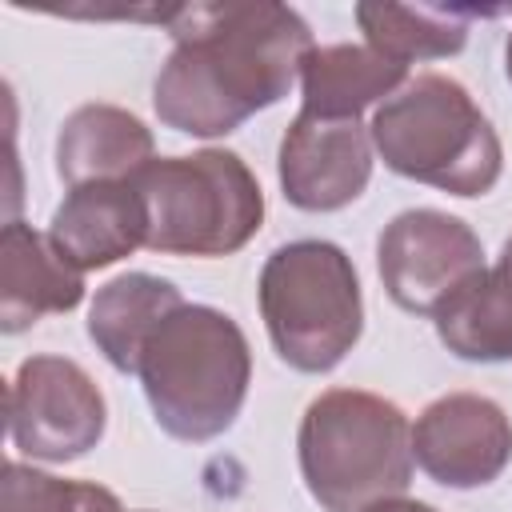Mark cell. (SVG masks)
<instances>
[{"label": "cell", "mask_w": 512, "mask_h": 512, "mask_svg": "<svg viewBox=\"0 0 512 512\" xmlns=\"http://www.w3.org/2000/svg\"><path fill=\"white\" fill-rule=\"evenodd\" d=\"M296 460L308 496L324 512H364L408 492L412 424L376 392L328 388L304 408Z\"/></svg>", "instance_id": "cell-3"}, {"label": "cell", "mask_w": 512, "mask_h": 512, "mask_svg": "<svg viewBox=\"0 0 512 512\" xmlns=\"http://www.w3.org/2000/svg\"><path fill=\"white\" fill-rule=\"evenodd\" d=\"M48 236L80 272H96L148 244V212L132 180H96L68 188Z\"/></svg>", "instance_id": "cell-11"}, {"label": "cell", "mask_w": 512, "mask_h": 512, "mask_svg": "<svg viewBox=\"0 0 512 512\" xmlns=\"http://www.w3.org/2000/svg\"><path fill=\"white\" fill-rule=\"evenodd\" d=\"M260 316L276 356L304 372H332L364 332L360 276L332 240L280 244L260 268Z\"/></svg>", "instance_id": "cell-5"}, {"label": "cell", "mask_w": 512, "mask_h": 512, "mask_svg": "<svg viewBox=\"0 0 512 512\" xmlns=\"http://www.w3.org/2000/svg\"><path fill=\"white\" fill-rule=\"evenodd\" d=\"M376 268L396 308L412 316L444 312L488 264L480 236L440 208H408L392 216L376 240Z\"/></svg>", "instance_id": "cell-7"}, {"label": "cell", "mask_w": 512, "mask_h": 512, "mask_svg": "<svg viewBox=\"0 0 512 512\" xmlns=\"http://www.w3.org/2000/svg\"><path fill=\"white\" fill-rule=\"evenodd\" d=\"M180 304L184 296L172 280L152 272H124L96 288L88 308V336L116 372L136 376L148 340Z\"/></svg>", "instance_id": "cell-14"}, {"label": "cell", "mask_w": 512, "mask_h": 512, "mask_svg": "<svg viewBox=\"0 0 512 512\" xmlns=\"http://www.w3.org/2000/svg\"><path fill=\"white\" fill-rule=\"evenodd\" d=\"M404 84H408V64H396L368 44L312 48L300 68V92H304L300 112L324 120H360L368 104L396 96Z\"/></svg>", "instance_id": "cell-15"}, {"label": "cell", "mask_w": 512, "mask_h": 512, "mask_svg": "<svg viewBox=\"0 0 512 512\" xmlns=\"http://www.w3.org/2000/svg\"><path fill=\"white\" fill-rule=\"evenodd\" d=\"M368 132L384 168L452 196H484L504 172L492 120L460 80L440 72H424L388 96Z\"/></svg>", "instance_id": "cell-4"}, {"label": "cell", "mask_w": 512, "mask_h": 512, "mask_svg": "<svg viewBox=\"0 0 512 512\" xmlns=\"http://www.w3.org/2000/svg\"><path fill=\"white\" fill-rule=\"evenodd\" d=\"M504 72H508V84H512V36H508V44H504Z\"/></svg>", "instance_id": "cell-20"}, {"label": "cell", "mask_w": 512, "mask_h": 512, "mask_svg": "<svg viewBox=\"0 0 512 512\" xmlns=\"http://www.w3.org/2000/svg\"><path fill=\"white\" fill-rule=\"evenodd\" d=\"M468 16L476 8H432V4H356V24L380 56L396 64L456 56L468 40Z\"/></svg>", "instance_id": "cell-17"}, {"label": "cell", "mask_w": 512, "mask_h": 512, "mask_svg": "<svg viewBox=\"0 0 512 512\" xmlns=\"http://www.w3.org/2000/svg\"><path fill=\"white\" fill-rule=\"evenodd\" d=\"M412 456L444 488H484L512 460V420L480 392H448L416 416Z\"/></svg>", "instance_id": "cell-9"}, {"label": "cell", "mask_w": 512, "mask_h": 512, "mask_svg": "<svg viewBox=\"0 0 512 512\" xmlns=\"http://www.w3.org/2000/svg\"><path fill=\"white\" fill-rule=\"evenodd\" d=\"M156 160V140L140 116L116 104H80L56 136V176L68 188L96 180H132Z\"/></svg>", "instance_id": "cell-13"}, {"label": "cell", "mask_w": 512, "mask_h": 512, "mask_svg": "<svg viewBox=\"0 0 512 512\" xmlns=\"http://www.w3.org/2000/svg\"><path fill=\"white\" fill-rule=\"evenodd\" d=\"M364 512H436V508H432V504H420V500L396 496V500H380V504H372V508H364Z\"/></svg>", "instance_id": "cell-19"}, {"label": "cell", "mask_w": 512, "mask_h": 512, "mask_svg": "<svg viewBox=\"0 0 512 512\" xmlns=\"http://www.w3.org/2000/svg\"><path fill=\"white\" fill-rule=\"evenodd\" d=\"M436 336L452 356L472 364L512 360V236L504 240L500 260L436 312Z\"/></svg>", "instance_id": "cell-16"}, {"label": "cell", "mask_w": 512, "mask_h": 512, "mask_svg": "<svg viewBox=\"0 0 512 512\" xmlns=\"http://www.w3.org/2000/svg\"><path fill=\"white\" fill-rule=\"evenodd\" d=\"M164 24L172 52L152 84V108L164 128L200 140L280 104L316 48L304 16L276 0L176 4Z\"/></svg>", "instance_id": "cell-1"}, {"label": "cell", "mask_w": 512, "mask_h": 512, "mask_svg": "<svg viewBox=\"0 0 512 512\" xmlns=\"http://www.w3.org/2000/svg\"><path fill=\"white\" fill-rule=\"evenodd\" d=\"M136 376L168 436L184 444L216 440L236 424L248 400V336L220 308L180 304L148 340Z\"/></svg>", "instance_id": "cell-2"}, {"label": "cell", "mask_w": 512, "mask_h": 512, "mask_svg": "<svg viewBox=\"0 0 512 512\" xmlns=\"http://www.w3.org/2000/svg\"><path fill=\"white\" fill-rule=\"evenodd\" d=\"M0 512H124V504L100 484L60 480L20 460H8L0 480Z\"/></svg>", "instance_id": "cell-18"}, {"label": "cell", "mask_w": 512, "mask_h": 512, "mask_svg": "<svg viewBox=\"0 0 512 512\" xmlns=\"http://www.w3.org/2000/svg\"><path fill=\"white\" fill-rule=\"evenodd\" d=\"M84 300V272L24 220L0 232V328L8 336L32 328L52 312H72Z\"/></svg>", "instance_id": "cell-12"}, {"label": "cell", "mask_w": 512, "mask_h": 512, "mask_svg": "<svg viewBox=\"0 0 512 512\" xmlns=\"http://www.w3.org/2000/svg\"><path fill=\"white\" fill-rule=\"evenodd\" d=\"M276 172L292 208H348L372 180V132L360 120H324L300 112L280 140Z\"/></svg>", "instance_id": "cell-10"}, {"label": "cell", "mask_w": 512, "mask_h": 512, "mask_svg": "<svg viewBox=\"0 0 512 512\" xmlns=\"http://www.w3.org/2000/svg\"><path fill=\"white\" fill-rule=\"evenodd\" d=\"M108 404L96 380L68 356H28L8 384L12 444L48 464H68L92 452L104 436Z\"/></svg>", "instance_id": "cell-8"}, {"label": "cell", "mask_w": 512, "mask_h": 512, "mask_svg": "<svg viewBox=\"0 0 512 512\" xmlns=\"http://www.w3.org/2000/svg\"><path fill=\"white\" fill-rule=\"evenodd\" d=\"M148 244L160 256H232L264 224V192L252 168L228 148L152 160L132 176Z\"/></svg>", "instance_id": "cell-6"}]
</instances>
